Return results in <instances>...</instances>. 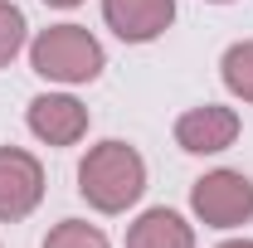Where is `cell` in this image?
<instances>
[{
    "label": "cell",
    "mask_w": 253,
    "mask_h": 248,
    "mask_svg": "<svg viewBox=\"0 0 253 248\" xmlns=\"http://www.w3.org/2000/svg\"><path fill=\"white\" fill-rule=\"evenodd\" d=\"M78 190H83V200L93 209L117 214V209H126L146 190V165H141V156L131 151L126 141H102V146H93V151L83 156Z\"/></svg>",
    "instance_id": "1"
},
{
    "label": "cell",
    "mask_w": 253,
    "mask_h": 248,
    "mask_svg": "<svg viewBox=\"0 0 253 248\" xmlns=\"http://www.w3.org/2000/svg\"><path fill=\"white\" fill-rule=\"evenodd\" d=\"M30 63L54 83H88L102 73V44L78 25H49L30 44Z\"/></svg>",
    "instance_id": "2"
},
{
    "label": "cell",
    "mask_w": 253,
    "mask_h": 248,
    "mask_svg": "<svg viewBox=\"0 0 253 248\" xmlns=\"http://www.w3.org/2000/svg\"><path fill=\"white\" fill-rule=\"evenodd\" d=\"M190 205H195V214L205 224H214V229L249 224L253 219V180L239 175V170H210L205 180H195Z\"/></svg>",
    "instance_id": "3"
},
{
    "label": "cell",
    "mask_w": 253,
    "mask_h": 248,
    "mask_svg": "<svg viewBox=\"0 0 253 248\" xmlns=\"http://www.w3.org/2000/svg\"><path fill=\"white\" fill-rule=\"evenodd\" d=\"M44 195V170L30 151L0 146V219H25Z\"/></svg>",
    "instance_id": "4"
},
{
    "label": "cell",
    "mask_w": 253,
    "mask_h": 248,
    "mask_svg": "<svg viewBox=\"0 0 253 248\" xmlns=\"http://www.w3.org/2000/svg\"><path fill=\"white\" fill-rule=\"evenodd\" d=\"M234 136H239V117L219 107V102H205V107H190L185 117L175 122V141L195 156H210V151H224V146H234Z\"/></svg>",
    "instance_id": "5"
},
{
    "label": "cell",
    "mask_w": 253,
    "mask_h": 248,
    "mask_svg": "<svg viewBox=\"0 0 253 248\" xmlns=\"http://www.w3.org/2000/svg\"><path fill=\"white\" fill-rule=\"evenodd\" d=\"M30 131L49 146H73L83 131H88V107L73 102V97H59V93H44L30 102Z\"/></svg>",
    "instance_id": "6"
},
{
    "label": "cell",
    "mask_w": 253,
    "mask_h": 248,
    "mask_svg": "<svg viewBox=\"0 0 253 248\" xmlns=\"http://www.w3.org/2000/svg\"><path fill=\"white\" fill-rule=\"evenodd\" d=\"M102 15L126 44H146L175 20V0H102Z\"/></svg>",
    "instance_id": "7"
},
{
    "label": "cell",
    "mask_w": 253,
    "mask_h": 248,
    "mask_svg": "<svg viewBox=\"0 0 253 248\" xmlns=\"http://www.w3.org/2000/svg\"><path fill=\"white\" fill-rule=\"evenodd\" d=\"M126 248H195V234L175 209H146L126 229Z\"/></svg>",
    "instance_id": "8"
},
{
    "label": "cell",
    "mask_w": 253,
    "mask_h": 248,
    "mask_svg": "<svg viewBox=\"0 0 253 248\" xmlns=\"http://www.w3.org/2000/svg\"><path fill=\"white\" fill-rule=\"evenodd\" d=\"M224 83L234 88V93L244 97V102H253V39H244V44H234L229 54H224Z\"/></svg>",
    "instance_id": "9"
},
{
    "label": "cell",
    "mask_w": 253,
    "mask_h": 248,
    "mask_svg": "<svg viewBox=\"0 0 253 248\" xmlns=\"http://www.w3.org/2000/svg\"><path fill=\"white\" fill-rule=\"evenodd\" d=\"M44 248H107V239H102V229L83 224V219H63L59 229H49Z\"/></svg>",
    "instance_id": "10"
},
{
    "label": "cell",
    "mask_w": 253,
    "mask_h": 248,
    "mask_svg": "<svg viewBox=\"0 0 253 248\" xmlns=\"http://www.w3.org/2000/svg\"><path fill=\"white\" fill-rule=\"evenodd\" d=\"M20 44H25V15L10 0H0V68L20 54Z\"/></svg>",
    "instance_id": "11"
},
{
    "label": "cell",
    "mask_w": 253,
    "mask_h": 248,
    "mask_svg": "<svg viewBox=\"0 0 253 248\" xmlns=\"http://www.w3.org/2000/svg\"><path fill=\"white\" fill-rule=\"evenodd\" d=\"M219 248H253L249 239H234V244H219Z\"/></svg>",
    "instance_id": "12"
},
{
    "label": "cell",
    "mask_w": 253,
    "mask_h": 248,
    "mask_svg": "<svg viewBox=\"0 0 253 248\" xmlns=\"http://www.w3.org/2000/svg\"><path fill=\"white\" fill-rule=\"evenodd\" d=\"M44 5H59V10H68V5H78V0H44Z\"/></svg>",
    "instance_id": "13"
}]
</instances>
